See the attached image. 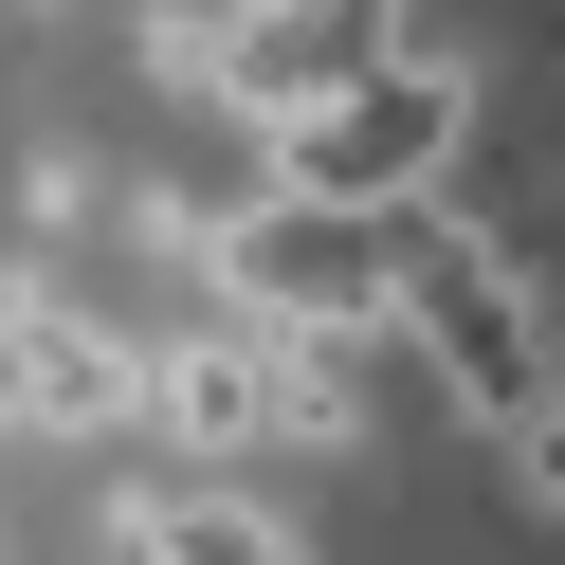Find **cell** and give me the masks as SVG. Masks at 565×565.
<instances>
[{
  "mask_svg": "<svg viewBox=\"0 0 565 565\" xmlns=\"http://www.w3.org/2000/svg\"><path fill=\"white\" fill-rule=\"evenodd\" d=\"M92 419H147V329H92L74 292L0 274V438H92Z\"/></svg>",
  "mask_w": 565,
  "mask_h": 565,
  "instance_id": "5",
  "label": "cell"
},
{
  "mask_svg": "<svg viewBox=\"0 0 565 565\" xmlns=\"http://www.w3.org/2000/svg\"><path fill=\"white\" fill-rule=\"evenodd\" d=\"M383 38H402V19H365V0H292V19H164L147 55H164V92H220L237 128H274V147H292V128L329 110Z\"/></svg>",
  "mask_w": 565,
  "mask_h": 565,
  "instance_id": "4",
  "label": "cell"
},
{
  "mask_svg": "<svg viewBox=\"0 0 565 565\" xmlns=\"http://www.w3.org/2000/svg\"><path fill=\"white\" fill-rule=\"evenodd\" d=\"M128 547H147V565H292V529H274L256 492L183 475V492H128Z\"/></svg>",
  "mask_w": 565,
  "mask_h": 565,
  "instance_id": "7",
  "label": "cell"
},
{
  "mask_svg": "<svg viewBox=\"0 0 565 565\" xmlns=\"http://www.w3.org/2000/svg\"><path fill=\"white\" fill-rule=\"evenodd\" d=\"M511 475H529V511H565V402H547V419L511 438Z\"/></svg>",
  "mask_w": 565,
  "mask_h": 565,
  "instance_id": "9",
  "label": "cell"
},
{
  "mask_svg": "<svg viewBox=\"0 0 565 565\" xmlns=\"http://www.w3.org/2000/svg\"><path fill=\"white\" fill-rule=\"evenodd\" d=\"M201 292H220L237 347H383V220H329V201H220L201 220Z\"/></svg>",
  "mask_w": 565,
  "mask_h": 565,
  "instance_id": "2",
  "label": "cell"
},
{
  "mask_svg": "<svg viewBox=\"0 0 565 565\" xmlns=\"http://www.w3.org/2000/svg\"><path fill=\"white\" fill-rule=\"evenodd\" d=\"M274 438H310V456L365 438V347H274Z\"/></svg>",
  "mask_w": 565,
  "mask_h": 565,
  "instance_id": "8",
  "label": "cell"
},
{
  "mask_svg": "<svg viewBox=\"0 0 565 565\" xmlns=\"http://www.w3.org/2000/svg\"><path fill=\"white\" fill-rule=\"evenodd\" d=\"M147 419H164L183 456H256V438H274V347H237V329L147 347Z\"/></svg>",
  "mask_w": 565,
  "mask_h": 565,
  "instance_id": "6",
  "label": "cell"
},
{
  "mask_svg": "<svg viewBox=\"0 0 565 565\" xmlns=\"http://www.w3.org/2000/svg\"><path fill=\"white\" fill-rule=\"evenodd\" d=\"M456 110H475V92H456V55L383 38L365 74H347L329 110H310L292 147H274V201H329V220H402V201L456 164Z\"/></svg>",
  "mask_w": 565,
  "mask_h": 565,
  "instance_id": "3",
  "label": "cell"
},
{
  "mask_svg": "<svg viewBox=\"0 0 565 565\" xmlns=\"http://www.w3.org/2000/svg\"><path fill=\"white\" fill-rule=\"evenodd\" d=\"M547 329H565V310L529 292V274L492 256L456 201H402V220H383V347H419V365H438V402H475L492 438H529V419H547Z\"/></svg>",
  "mask_w": 565,
  "mask_h": 565,
  "instance_id": "1",
  "label": "cell"
}]
</instances>
